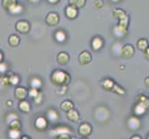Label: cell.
<instances>
[{
    "mask_svg": "<svg viewBox=\"0 0 149 139\" xmlns=\"http://www.w3.org/2000/svg\"><path fill=\"white\" fill-rule=\"evenodd\" d=\"M92 48H93L95 51H98L102 48L103 45H104V41L103 39L99 36L95 37L93 40H92Z\"/></svg>",
    "mask_w": 149,
    "mask_h": 139,
    "instance_id": "5bb4252c",
    "label": "cell"
},
{
    "mask_svg": "<svg viewBox=\"0 0 149 139\" xmlns=\"http://www.w3.org/2000/svg\"><path fill=\"white\" fill-rule=\"evenodd\" d=\"M12 104H13V103H12L11 100H8V101H7V105H8V107H12Z\"/></svg>",
    "mask_w": 149,
    "mask_h": 139,
    "instance_id": "f6af8a7d",
    "label": "cell"
},
{
    "mask_svg": "<svg viewBox=\"0 0 149 139\" xmlns=\"http://www.w3.org/2000/svg\"><path fill=\"white\" fill-rule=\"evenodd\" d=\"M79 61L81 65H87L92 61V55L89 51H83L79 55Z\"/></svg>",
    "mask_w": 149,
    "mask_h": 139,
    "instance_id": "30bf717a",
    "label": "cell"
},
{
    "mask_svg": "<svg viewBox=\"0 0 149 139\" xmlns=\"http://www.w3.org/2000/svg\"><path fill=\"white\" fill-rule=\"evenodd\" d=\"M51 133H54L56 136H59L61 133H69V135H71L72 131H71L70 128L68 126H56L55 129L51 131Z\"/></svg>",
    "mask_w": 149,
    "mask_h": 139,
    "instance_id": "4fadbf2b",
    "label": "cell"
},
{
    "mask_svg": "<svg viewBox=\"0 0 149 139\" xmlns=\"http://www.w3.org/2000/svg\"><path fill=\"white\" fill-rule=\"evenodd\" d=\"M47 118L51 122H58L59 119L58 113L53 109H49L47 112Z\"/></svg>",
    "mask_w": 149,
    "mask_h": 139,
    "instance_id": "e0dca14e",
    "label": "cell"
},
{
    "mask_svg": "<svg viewBox=\"0 0 149 139\" xmlns=\"http://www.w3.org/2000/svg\"><path fill=\"white\" fill-rule=\"evenodd\" d=\"M102 7H103V2H102V0H97L96 3H95V8H98V9H100Z\"/></svg>",
    "mask_w": 149,
    "mask_h": 139,
    "instance_id": "ab89813d",
    "label": "cell"
},
{
    "mask_svg": "<svg viewBox=\"0 0 149 139\" xmlns=\"http://www.w3.org/2000/svg\"><path fill=\"white\" fill-rule=\"evenodd\" d=\"M23 11V7H22V5H20V4H17V5H15V6L9 10V12L13 14V15H18L19 13H22Z\"/></svg>",
    "mask_w": 149,
    "mask_h": 139,
    "instance_id": "f1b7e54d",
    "label": "cell"
},
{
    "mask_svg": "<svg viewBox=\"0 0 149 139\" xmlns=\"http://www.w3.org/2000/svg\"><path fill=\"white\" fill-rule=\"evenodd\" d=\"M16 119H19V116L16 114L15 112H11V113H9V114L6 117V121H7V122L8 123H9V122H11L12 121H14V120H16Z\"/></svg>",
    "mask_w": 149,
    "mask_h": 139,
    "instance_id": "d6a6232c",
    "label": "cell"
},
{
    "mask_svg": "<svg viewBox=\"0 0 149 139\" xmlns=\"http://www.w3.org/2000/svg\"><path fill=\"white\" fill-rule=\"evenodd\" d=\"M29 95V91L22 86H18L16 89H15V96L16 98L19 100H24Z\"/></svg>",
    "mask_w": 149,
    "mask_h": 139,
    "instance_id": "9c48e42d",
    "label": "cell"
},
{
    "mask_svg": "<svg viewBox=\"0 0 149 139\" xmlns=\"http://www.w3.org/2000/svg\"><path fill=\"white\" fill-rule=\"evenodd\" d=\"M86 0H69V4L77 8H81L84 7Z\"/></svg>",
    "mask_w": 149,
    "mask_h": 139,
    "instance_id": "83f0119b",
    "label": "cell"
},
{
    "mask_svg": "<svg viewBox=\"0 0 149 139\" xmlns=\"http://www.w3.org/2000/svg\"><path fill=\"white\" fill-rule=\"evenodd\" d=\"M47 118H45L43 116L36 118V120L34 122V126L36 128V130L39 132H44L47 128Z\"/></svg>",
    "mask_w": 149,
    "mask_h": 139,
    "instance_id": "3957f363",
    "label": "cell"
},
{
    "mask_svg": "<svg viewBox=\"0 0 149 139\" xmlns=\"http://www.w3.org/2000/svg\"><path fill=\"white\" fill-rule=\"evenodd\" d=\"M56 60L60 65H67L70 61V56L66 52H59L56 56Z\"/></svg>",
    "mask_w": 149,
    "mask_h": 139,
    "instance_id": "7c38bea8",
    "label": "cell"
},
{
    "mask_svg": "<svg viewBox=\"0 0 149 139\" xmlns=\"http://www.w3.org/2000/svg\"><path fill=\"white\" fill-rule=\"evenodd\" d=\"M115 85L116 84L114 83V81H112L111 79H106L103 81V83H102L103 88L106 89L107 91H113Z\"/></svg>",
    "mask_w": 149,
    "mask_h": 139,
    "instance_id": "44dd1931",
    "label": "cell"
},
{
    "mask_svg": "<svg viewBox=\"0 0 149 139\" xmlns=\"http://www.w3.org/2000/svg\"><path fill=\"white\" fill-rule=\"evenodd\" d=\"M135 138L141 139V137H140V136H132V139H135Z\"/></svg>",
    "mask_w": 149,
    "mask_h": 139,
    "instance_id": "7dc6e473",
    "label": "cell"
},
{
    "mask_svg": "<svg viewBox=\"0 0 149 139\" xmlns=\"http://www.w3.org/2000/svg\"><path fill=\"white\" fill-rule=\"evenodd\" d=\"M30 23L27 22V20H19V22L16 23V30L20 34H28L30 32Z\"/></svg>",
    "mask_w": 149,
    "mask_h": 139,
    "instance_id": "52a82bcc",
    "label": "cell"
},
{
    "mask_svg": "<svg viewBox=\"0 0 149 139\" xmlns=\"http://www.w3.org/2000/svg\"><path fill=\"white\" fill-rule=\"evenodd\" d=\"M148 46V42L147 40L145 38H141L137 41V47L141 51H145Z\"/></svg>",
    "mask_w": 149,
    "mask_h": 139,
    "instance_id": "4316f807",
    "label": "cell"
},
{
    "mask_svg": "<svg viewBox=\"0 0 149 139\" xmlns=\"http://www.w3.org/2000/svg\"><path fill=\"white\" fill-rule=\"evenodd\" d=\"M146 107L143 106V104H141V103H136V105L134 107V109H133V111H134L135 115H143L146 111Z\"/></svg>",
    "mask_w": 149,
    "mask_h": 139,
    "instance_id": "ffe728a7",
    "label": "cell"
},
{
    "mask_svg": "<svg viewBox=\"0 0 149 139\" xmlns=\"http://www.w3.org/2000/svg\"><path fill=\"white\" fill-rule=\"evenodd\" d=\"M8 44L12 47H16V46L19 45V37L16 34H11L8 38Z\"/></svg>",
    "mask_w": 149,
    "mask_h": 139,
    "instance_id": "484cf974",
    "label": "cell"
},
{
    "mask_svg": "<svg viewBox=\"0 0 149 139\" xmlns=\"http://www.w3.org/2000/svg\"><path fill=\"white\" fill-rule=\"evenodd\" d=\"M67 118H68L70 122H78L80 120V114L76 110L72 109L67 113Z\"/></svg>",
    "mask_w": 149,
    "mask_h": 139,
    "instance_id": "2e32d148",
    "label": "cell"
},
{
    "mask_svg": "<svg viewBox=\"0 0 149 139\" xmlns=\"http://www.w3.org/2000/svg\"><path fill=\"white\" fill-rule=\"evenodd\" d=\"M19 109L20 111H22V112H25V113H27L31 110V105H30V103L26 100H20L19 102Z\"/></svg>",
    "mask_w": 149,
    "mask_h": 139,
    "instance_id": "603a6c76",
    "label": "cell"
},
{
    "mask_svg": "<svg viewBox=\"0 0 149 139\" xmlns=\"http://www.w3.org/2000/svg\"><path fill=\"white\" fill-rule=\"evenodd\" d=\"M65 14L69 19L73 20L77 17V15H78V8L70 5V6H68L65 9Z\"/></svg>",
    "mask_w": 149,
    "mask_h": 139,
    "instance_id": "8fae6325",
    "label": "cell"
},
{
    "mask_svg": "<svg viewBox=\"0 0 149 139\" xmlns=\"http://www.w3.org/2000/svg\"><path fill=\"white\" fill-rule=\"evenodd\" d=\"M58 139H63V138L69 139L70 138V135H69V133H61V135L58 136Z\"/></svg>",
    "mask_w": 149,
    "mask_h": 139,
    "instance_id": "f35d334b",
    "label": "cell"
},
{
    "mask_svg": "<svg viewBox=\"0 0 149 139\" xmlns=\"http://www.w3.org/2000/svg\"><path fill=\"white\" fill-rule=\"evenodd\" d=\"M33 100L35 102V104H40V103L42 102V100H43V94H42V93L40 92L38 94V96L36 97H34Z\"/></svg>",
    "mask_w": 149,
    "mask_h": 139,
    "instance_id": "8d00e7d4",
    "label": "cell"
},
{
    "mask_svg": "<svg viewBox=\"0 0 149 139\" xmlns=\"http://www.w3.org/2000/svg\"><path fill=\"white\" fill-rule=\"evenodd\" d=\"M111 2H113V3H118V2H120V0H110Z\"/></svg>",
    "mask_w": 149,
    "mask_h": 139,
    "instance_id": "bcb514c9",
    "label": "cell"
},
{
    "mask_svg": "<svg viewBox=\"0 0 149 139\" xmlns=\"http://www.w3.org/2000/svg\"><path fill=\"white\" fill-rule=\"evenodd\" d=\"M9 79H10V85H18L19 83V77L17 74L10 75Z\"/></svg>",
    "mask_w": 149,
    "mask_h": 139,
    "instance_id": "1f68e13d",
    "label": "cell"
},
{
    "mask_svg": "<svg viewBox=\"0 0 149 139\" xmlns=\"http://www.w3.org/2000/svg\"><path fill=\"white\" fill-rule=\"evenodd\" d=\"M59 1H60V0H47V2H48L49 4H54V5L58 4Z\"/></svg>",
    "mask_w": 149,
    "mask_h": 139,
    "instance_id": "b9f144b4",
    "label": "cell"
},
{
    "mask_svg": "<svg viewBox=\"0 0 149 139\" xmlns=\"http://www.w3.org/2000/svg\"><path fill=\"white\" fill-rule=\"evenodd\" d=\"M22 139H29V137H28V136H22Z\"/></svg>",
    "mask_w": 149,
    "mask_h": 139,
    "instance_id": "c3c4849f",
    "label": "cell"
},
{
    "mask_svg": "<svg viewBox=\"0 0 149 139\" xmlns=\"http://www.w3.org/2000/svg\"><path fill=\"white\" fill-rule=\"evenodd\" d=\"M128 26H129V17L126 16L119 20V23L114 28V34L118 36H123L127 34Z\"/></svg>",
    "mask_w": 149,
    "mask_h": 139,
    "instance_id": "7a4b0ae2",
    "label": "cell"
},
{
    "mask_svg": "<svg viewBox=\"0 0 149 139\" xmlns=\"http://www.w3.org/2000/svg\"><path fill=\"white\" fill-rule=\"evenodd\" d=\"M8 124H9V127L12 128V129L20 130V128H22V123H20V122H19V119H16V120L12 121L11 122H9Z\"/></svg>",
    "mask_w": 149,
    "mask_h": 139,
    "instance_id": "4dcf8cb0",
    "label": "cell"
},
{
    "mask_svg": "<svg viewBox=\"0 0 149 139\" xmlns=\"http://www.w3.org/2000/svg\"><path fill=\"white\" fill-rule=\"evenodd\" d=\"M147 138H148V139H149V136H148V137H147Z\"/></svg>",
    "mask_w": 149,
    "mask_h": 139,
    "instance_id": "681fc988",
    "label": "cell"
},
{
    "mask_svg": "<svg viewBox=\"0 0 149 139\" xmlns=\"http://www.w3.org/2000/svg\"><path fill=\"white\" fill-rule=\"evenodd\" d=\"M55 39L58 43H64L67 40V34L63 30H58L55 33Z\"/></svg>",
    "mask_w": 149,
    "mask_h": 139,
    "instance_id": "9a60e30c",
    "label": "cell"
},
{
    "mask_svg": "<svg viewBox=\"0 0 149 139\" xmlns=\"http://www.w3.org/2000/svg\"><path fill=\"white\" fill-rule=\"evenodd\" d=\"M39 93H40L39 89L34 88V87H31V89L29 90V96L31 97H33V98H34V97H36L38 96Z\"/></svg>",
    "mask_w": 149,
    "mask_h": 139,
    "instance_id": "836d02e7",
    "label": "cell"
},
{
    "mask_svg": "<svg viewBox=\"0 0 149 139\" xmlns=\"http://www.w3.org/2000/svg\"><path fill=\"white\" fill-rule=\"evenodd\" d=\"M126 16H127L126 12L121 8H117L112 12V17L114 19H116V20H119L123 19V18H125Z\"/></svg>",
    "mask_w": 149,
    "mask_h": 139,
    "instance_id": "7402d4cb",
    "label": "cell"
},
{
    "mask_svg": "<svg viewBox=\"0 0 149 139\" xmlns=\"http://www.w3.org/2000/svg\"><path fill=\"white\" fill-rule=\"evenodd\" d=\"M143 52H145V57L147 59H149V45L147 46V48L143 51Z\"/></svg>",
    "mask_w": 149,
    "mask_h": 139,
    "instance_id": "60d3db41",
    "label": "cell"
},
{
    "mask_svg": "<svg viewBox=\"0 0 149 139\" xmlns=\"http://www.w3.org/2000/svg\"><path fill=\"white\" fill-rule=\"evenodd\" d=\"M28 2H30V3H33V4H35V3H37V2H39L40 0H27Z\"/></svg>",
    "mask_w": 149,
    "mask_h": 139,
    "instance_id": "ee69618b",
    "label": "cell"
},
{
    "mask_svg": "<svg viewBox=\"0 0 149 139\" xmlns=\"http://www.w3.org/2000/svg\"><path fill=\"white\" fill-rule=\"evenodd\" d=\"M10 84V79H9V76H3L1 78V85L3 86H8Z\"/></svg>",
    "mask_w": 149,
    "mask_h": 139,
    "instance_id": "d590c367",
    "label": "cell"
},
{
    "mask_svg": "<svg viewBox=\"0 0 149 139\" xmlns=\"http://www.w3.org/2000/svg\"><path fill=\"white\" fill-rule=\"evenodd\" d=\"M17 0H3L2 1V5H3V8L7 10L11 9L15 5H17Z\"/></svg>",
    "mask_w": 149,
    "mask_h": 139,
    "instance_id": "cb8c5ba5",
    "label": "cell"
},
{
    "mask_svg": "<svg viewBox=\"0 0 149 139\" xmlns=\"http://www.w3.org/2000/svg\"><path fill=\"white\" fill-rule=\"evenodd\" d=\"M51 81L56 86H68L70 81V77L68 73L62 70H56L51 76Z\"/></svg>",
    "mask_w": 149,
    "mask_h": 139,
    "instance_id": "6da1fadb",
    "label": "cell"
},
{
    "mask_svg": "<svg viewBox=\"0 0 149 139\" xmlns=\"http://www.w3.org/2000/svg\"><path fill=\"white\" fill-rule=\"evenodd\" d=\"M136 103H141L143 106L146 107V109H149V97L143 94L138 95L136 97Z\"/></svg>",
    "mask_w": 149,
    "mask_h": 139,
    "instance_id": "ac0fdd59",
    "label": "cell"
},
{
    "mask_svg": "<svg viewBox=\"0 0 149 139\" xmlns=\"http://www.w3.org/2000/svg\"><path fill=\"white\" fill-rule=\"evenodd\" d=\"M30 84H31V87H34V88L37 89H40L43 85L42 81H41L40 78H37V77H33L30 81Z\"/></svg>",
    "mask_w": 149,
    "mask_h": 139,
    "instance_id": "d4e9b609",
    "label": "cell"
},
{
    "mask_svg": "<svg viewBox=\"0 0 149 139\" xmlns=\"http://www.w3.org/2000/svg\"><path fill=\"white\" fill-rule=\"evenodd\" d=\"M7 71H8V64L1 61V64H0V71H1V73H5Z\"/></svg>",
    "mask_w": 149,
    "mask_h": 139,
    "instance_id": "74e56055",
    "label": "cell"
},
{
    "mask_svg": "<svg viewBox=\"0 0 149 139\" xmlns=\"http://www.w3.org/2000/svg\"><path fill=\"white\" fill-rule=\"evenodd\" d=\"M79 135L86 137V136H89L92 133V126L87 122H84L79 126V130H78Z\"/></svg>",
    "mask_w": 149,
    "mask_h": 139,
    "instance_id": "ba28073f",
    "label": "cell"
},
{
    "mask_svg": "<svg viewBox=\"0 0 149 139\" xmlns=\"http://www.w3.org/2000/svg\"><path fill=\"white\" fill-rule=\"evenodd\" d=\"M134 54V47L130 45V44H127L125 45H123L121 47V50H120V55L122 58L124 59H130L133 56Z\"/></svg>",
    "mask_w": 149,
    "mask_h": 139,
    "instance_id": "277c9868",
    "label": "cell"
},
{
    "mask_svg": "<svg viewBox=\"0 0 149 139\" xmlns=\"http://www.w3.org/2000/svg\"><path fill=\"white\" fill-rule=\"evenodd\" d=\"M113 91H114L115 93H117V94H119V95H124L125 94V90L123 88H121V87L118 85H115Z\"/></svg>",
    "mask_w": 149,
    "mask_h": 139,
    "instance_id": "e575fe53",
    "label": "cell"
},
{
    "mask_svg": "<svg viewBox=\"0 0 149 139\" xmlns=\"http://www.w3.org/2000/svg\"><path fill=\"white\" fill-rule=\"evenodd\" d=\"M127 126L130 130H138L141 126V122L135 116H131L127 120Z\"/></svg>",
    "mask_w": 149,
    "mask_h": 139,
    "instance_id": "5b68a950",
    "label": "cell"
},
{
    "mask_svg": "<svg viewBox=\"0 0 149 139\" xmlns=\"http://www.w3.org/2000/svg\"><path fill=\"white\" fill-rule=\"evenodd\" d=\"M145 85H146V87H148V88H149V76L146 77V78L145 79Z\"/></svg>",
    "mask_w": 149,
    "mask_h": 139,
    "instance_id": "7bdbcfd3",
    "label": "cell"
},
{
    "mask_svg": "<svg viewBox=\"0 0 149 139\" xmlns=\"http://www.w3.org/2000/svg\"><path fill=\"white\" fill-rule=\"evenodd\" d=\"M74 108V104L70 100H65L60 104V109L65 112H69Z\"/></svg>",
    "mask_w": 149,
    "mask_h": 139,
    "instance_id": "d6986e66",
    "label": "cell"
},
{
    "mask_svg": "<svg viewBox=\"0 0 149 139\" xmlns=\"http://www.w3.org/2000/svg\"><path fill=\"white\" fill-rule=\"evenodd\" d=\"M45 22L49 26H56V25H58L59 22L58 14L56 12H49L47 15V18H45Z\"/></svg>",
    "mask_w": 149,
    "mask_h": 139,
    "instance_id": "8992f818",
    "label": "cell"
},
{
    "mask_svg": "<svg viewBox=\"0 0 149 139\" xmlns=\"http://www.w3.org/2000/svg\"><path fill=\"white\" fill-rule=\"evenodd\" d=\"M8 136L10 138H12V139H18L20 137V130L12 129V128H10L9 131H8Z\"/></svg>",
    "mask_w": 149,
    "mask_h": 139,
    "instance_id": "f546056e",
    "label": "cell"
}]
</instances>
